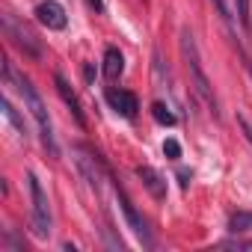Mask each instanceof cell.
<instances>
[{"mask_svg": "<svg viewBox=\"0 0 252 252\" xmlns=\"http://www.w3.org/2000/svg\"><path fill=\"white\" fill-rule=\"evenodd\" d=\"M18 92L24 95V104H27L30 116L36 119V128H39L42 146L48 149L51 158H60V146H57V137H54V125H51V116H48V107H45L42 95L36 92V86H33L27 77H18Z\"/></svg>", "mask_w": 252, "mask_h": 252, "instance_id": "7a4b0ae2", "label": "cell"}, {"mask_svg": "<svg viewBox=\"0 0 252 252\" xmlns=\"http://www.w3.org/2000/svg\"><path fill=\"white\" fill-rule=\"evenodd\" d=\"M152 116L160 122V125H175V113H169V107L163 101H155L152 104Z\"/></svg>", "mask_w": 252, "mask_h": 252, "instance_id": "5bb4252c", "label": "cell"}, {"mask_svg": "<svg viewBox=\"0 0 252 252\" xmlns=\"http://www.w3.org/2000/svg\"><path fill=\"white\" fill-rule=\"evenodd\" d=\"M54 83H57V92H60V98L65 101V107L71 110V116H74V122L80 125V128H83V125H86V119H83V110H80V101H77V95H74V89H71V83L63 77V74H57L54 77Z\"/></svg>", "mask_w": 252, "mask_h": 252, "instance_id": "9c48e42d", "label": "cell"}, {"mask_svg": "<svg viewBox=\"0 0 252 252\" xmlns=\"http://www.w3.org/2000/svg\"><path fill=\"white\" fill-rule=\"evenodd\" d=\"M163 155H166L169 160H178V158H181V146H178V140H166V143H163Z\"/></svg>", "mask_w": 252, "mask_h": 252, "instance_id": "2e32d148", "label": "cell"}, {"mask_svg": "<svg viewBox=\"0 0 252 252\" xmlns=\"http://www.w3.org/2000/svg\"><path fill=\"white\" fill-rule=\"evenodd\" d=\"M240 125H243V131H246V140H249V143H252V125H249V122H246V119H240Z\"/></svg>", "mask_w": 252, "mask_h": 252, "instance_id": "ac0fdd59", "label": "cell"}, {"mask_svg": "<svg viewBox=\"0 0 252 252\" xmlns=\"http://www.w3.org/2000/svg\"><path fill=\"white\" fill-rule=\"evenodd\" d=\"M3 116H6V122H12V128L18 131V137H24V140H27V125H24V119L18 116V110L12 107V101H9V98H3Z\"/></svg>", "mask_w": 252, "mask_h": 252, "instance_id": "7c38bea8", "label": "cell"}, {"mask_svg": "<svg viewBox=\"0 0 252 252\" xmlns=\"http://www.w3.org/2000/svg\"><path fill=\"white\" fill-rule=\"evenodd\" d=\"M107 104L119 113V116H125V119H134L137 116V110H140V101H137V95L134 92H128V89H107Z\"/></svg>", "mask_w": 252, "mask_h": 252, "instance_id": "ba28073f", "label": "cell"}, {"mask_svg": "<svg viewBox=\"0 0 252 252\" xmlns=\"http://www.w3.org/2000/svg\"><path fill=\"white\" fill-rule=\"evenodd\" d=\"M36 21H39V24H45L48 30H63V27L68 24L65 9L57 3V0H42V3L36 6Z\"/></svg>", "mask_w": 252, "mask_h": 252, "instance_id": "52a82bcc", "label": "cell"}, {"mask_svg": "<svg viewBox=\"0 0 252 252\" xmlns=\"http://www.w3.org/2000/svg\"><path fill=\"white\" fill-rule=\"evenodd\" d=\"M74 152H77V166H80V172L86 175L89 187H92V190H101V187H104V178H107V166L101 163V158H98L92 149H86V146H77Z\"/></svg>", "mask_w": 252, "mask_h": 252, "instance_id": "277c9868", "label": "cell"}, {"mask_svg": "<svg viewBox=\"0 0 252 252\" xmlns=\"http://www.w3.org/2000/svg\"><path fill=\"white\" fill-rule=\"evenodd\" d=\"M234 15H237V21H240V27L249 33L252 30V18H249V0H234Z\"/></svg>", "mask_w": 252, "mask_h": 252, "instance_id": "9a60e30c", "label": "cell"}, {"mask_svg": "<svg viewBox=\"0 0 252 252\" xmlns=\"http://www.w3.org/2000/svg\"><path fill=\"white\" fill-rule=\"evenodd\" d=\"M116 196H119V205H122V214H125V220H128V225H131V231L143 240V246H152L155 240H152V234H149V225H146V220L137 214V208H134V202L125 196V190L122 187H116Z\"/></svg>", "mask_w": 252, "mask_h": 252, "instance_id": "5b68a950", "label": "cell"}, {"mask_svg": "<svg viewBox=\"0 0 252 252\" xmlns=\"http://www.w3.org/2000/svg\"><path fill=\"white\" fill-rule=\"evenodd\" d=\"M86 3H89V6H92V9H98V12H101V9H104V3H101V0H86Z\"/></svg>", "mask_w": 252, "mask_h": 252, "instance_id": "d6986e66", "label": "cell"}, {"mask_svg": "<svg viewBox=\"0 0 252 252\" xmlns=\"http://www.w3.org/2000/svg\"><path fill=\"white\" fill-rule=\"evenodd\" d=\"M211 3H214V9H217V15L225 21V24H231V9H228V3H225V0H211Z\"/></svg>", "mask_w": 252, "mask_h": 252, "instance_id": "e0dca14e", "label": "cell"}, {"mask_svg": "<svg viewBox=\"0 0 252 252\" xmlns=\"http://www.w3.org/2000/svg\"><path fill=\"white\" fill-rule=\"evenodd\" d=\"M137 175H140V181L146 184V190H149L155 199H166V181H163V175H160L158 169H152V166H137Z\"/></svg>", "mask_w": 252, "mask_h": 252, "instance_id": "30bf717a", "label": "cell"}, {"mask_svg": "<svg viewBox=\"0 0 252 252\" xmlns=\"http://www.w3.org/2000/svg\"><path fill=\"white\" fill-rule=\"evenodd\" d=\"M181 54H184V63H187V71H190V80H193L196 95L208 104L211 116H214V119H220V101H217L214 86H211V80H208V74H205V68H202L199 48H196V39H193V33H190V30H181Z\"/></svg>", "mask_w": 252, "mask_h": 252, "instance_id": "6da1fadb", "label": "cell"}, {"mask_svg": "<svg viewBox=\"0 0 252 252\" xmlns=\"http://www.w3.org/2000/svg\"><path fill=\"white\" fill-rule=\"evenodd\" d=\"M228 228H231L234 234H240V231H252V214H249V211H237V214H231V217H228Z\"/></svg>", "mask_w": 252, "mask_h": 252, "instance_id": "4fadbf2b", "label": "cell"}, {"mask_svg": "<svg viewBox=\"0 0 252 252\" xmlns=\"http://www.w3.org/2000/svg\"><path fill=\"white\" fill-rule=\"evenodd\" d=\"M3 30H6V36L21 48V51H27L30 57H42V48H39V42H36V36L30 33V30H24V27H18L9 15L3 18Z\"/></svg>", "mask_w": 252, "mask_h": 252, "instance_id": "8992f818", "label": "cell"}, {"mask_svg": "<svg viewBox=\"0 0 252 252\" xmlns=\"http://www.w3.org/2000/svg\"><path fill=\"white\" fill-rule=\"evenodd\" d=\"M122 71H125V57H122V51H119V48H107V51H104V74H107V80H119Z\"/></svg>", "mask_w": 252, "mask_h": 252, "instance_id": "8fae6325", "label": "cell"}, {"mask_svg": "<svg viewBox=\"0 0 252 252\" xmlns=\"http://www.w3.org/2000/svg\"><path fill=\"white\" fill-rule=\"evenodd\" d=\"M27 187H30V199H33V231L36 237H51L54 231V217H51V202H48V193L42 190L39 178L30 172L27 175Z\"/></svg>", "mask_w": 252, "mask_h": 252, "instance_id": "3957f363", "label": "cell"}]
</instances>
